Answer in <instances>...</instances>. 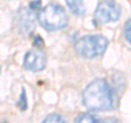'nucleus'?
Listing matches in <instances>:
<instances>
[{
    "mask_svg": "<svg viewBox=\"0 0 131 123\" xmlns=\"http://www.w3.org/2000/svg\"><path fill=\"white\" fill-rule=\"evenodd\" d=\"M82 101L88 109L94 111L112 109L115 101L113 88L107 81L103 79L95 80L84 89Z\"/></svg>",
    "mask_w": 131,
    "mask_h": 123,
    "instance_id": "obj_1",
    "label": "nucleus"
},
{
    "mask_svg": "<svg viewBox=\"0 0 131 123\" xmlns=\"http://www.w3.org/2000/svg\"><path fill=\"white\" fill-rule=\"evenodd\" d=\"M38 21L44 28L49 31H56L67 25L68 15L62 7L50 3L40 10L38 14Z\"/></svg>",
    "mask_w": 131,
    "mask_h": 123,
    "instance_id": "obj_2",
    "label": "nucleus"
},
{
    "mask_svg": "<svg viewBox=\"0 0 131 123\" xmlns=\"http://www.w3.org/2000/svg\"><path fill=\"white\" fill-rule=\"evenodd\" d=\"M107 39L102 35H86L75 43V50L85 58H95L104 54L107 48Z\"/></svg>",
    "mask_w": 131,
    "mask_h": 123,
    "instance_id": "obj_3",
    "label": "nucleus"
},
{
    "mask_svg": "<svg viewBox=\"0 0 131 123\" xmlns=\"http://www.w3.org/2000/svg\"><path fill=\"white\" fill-rule=\"evenodd\" d=\"M120 16V7L116 2L106 0L97 6L95 11V19L100 23L115 22Z\"/></svg>",
    "mask_w": 131,
    "mask_h": 123,
    "instance_id": "obj_4",
    "label": "nucleus"
},
{
    "mask_svg": "<svg viewBox=\"0 0 131 123\" xmlns=\"http://www.w3.org/2000/svg\"><path fill=\"white\" fill-rule=\"evenodd\" d=\"M45 65H46V55L40 50H31L24 57V67L30 71H42Z\"/></svg>",
    "mask_w": 131,
    "mask_h": 123,
    "instance_id": "obj_5",
    "label": "nucleus"
},
{
    "mask_svg": "<svg viewBox=\"0 0 131 123\" xmlns=\"http://www.w3.org/2000/svg\"><path fill=\"white\" fill-rule=\"evenodd\" d=\"M19 21H20V26L23 30H30V27L32 28L33 24H34V14L30 11L23 9L20 11Z\"/></svg>",
    "mask_w": 131,
    "mask_h": 123,
    "instance_id": "obj_6",
    "label": "nucleus"
},
{
    "mask_svg": "<svg viewBox=\"0 0 131 123\" xmlns=\"http://www.w3.org/2000/svg\"><path fill=\"white\" fill-rule=\"evenodd\" d=\"M66 2L69 9L77 15H82L85 12V8L82 0H66Z\"/></svg>",
    "mask_w": 131,
    "mask_h": 123,
    "instance_id": "obj_7",
    "label": "nucleus"
},
{
    "mask_svg": "<svg viewBox=\"0 0 131 123\" xmlns=\"http://www.w3.org/2000/svg\"><path fill=\"white\" fill-rule=\"evenodd\" d=\"M75 123H101V121L91 113H83L77 118Z\"/></svg>",
    "mask_w": 131,
    "mask_h": 123,
    "instance_id": "obj_8",
    "label": "nucleus"
},
{
    "mask_svg": "<svg viewBox=\"0 0 131 123\" xmlns=\"http://www.w3.org/2000/svg\"><path fill=\"white\" fill-rule=\"evenodd\" d=\"M43 123H64V121L58 114H50L43 121Z\"/></svg>",
    "mask_w": 131,
    "mask_h": 123,
    "instance_id": "obj_9",
    "label": "nucleus"
},
{
    "mask_svg": "<svg viewBox=\"0 0 131 123\" xmlns=\"http://www.w3.org/2000/svg\"><path fill=\"white\" fill-rule=\"evenodd\" d=\"M125 37L130 45H131V19L125 25Z\"/></svg>",
    "mask_w": 131,
    "mask_h": 123,
    "instance_id": "obj_10",
    "label": "nucleus"
},
{
    "mask_svg": "<svg viewBox=\"0 0 131 123\" xmlns=\"http://www.w3.org/2000/svg\"><path fill=\"white\" fill-rule=\"evenodd\" d=\"M26 97H25V93L24 91H22V94H21V97H20V101H19V106L21 109H25L26 108Z\"/></svg>",
    "mask_w": 131,
    "mask_h": 123,
    "instance_id": "obj_11",
    "label": "nucleus"
},
{
    "mask_svg": "<svg viewBox=\"0 0 131 123\" xmlns=\"http://www.w3.org/2000/svg\"><path fill=\"white\" fill-rule=\"evenodd\" d=\"M30 7H31V9H33V10L38 9V8L40 7V1H39V0H35V1H33V2L31 3Z\"/></svg>",
    "mask_w": 131,
    "mask_h": 123,
    "instance_id": "obj_12",
    "label": "nucleus"
},
{
    "mask_svg": "<svg viewBox=\"0 0 131 123\" xmlns=\"http://www.w3.org/2000/svg\"><path fill=\"white\" fill-rule=\"evenodd\" d=\"M34 44L36 45L37 47H42L43 46V40H42V38L40 37H38V36H36V38H35V40H34Z\"/></svg>",
    "mask_w": 131,
    "mask_h": 123,
    "instance_id": "obj_13",
    "label": "nucleus"
},
{
    "mask_svg": "<svg viewBox=\"0 0 131 123\" xmlns=\"http://www.w3.org/2000/svg\"><path fill=\"white\" fill-rule=\"evenodd\" d=\"M104 123H120V122L115 118H109V119H107V120H105Z\"/></svg>",
    "mask_w": 131,
    "mask_h": 123,
    "instance_id": "obj_14",
    "label": "nucleus"
}]
</instances>
